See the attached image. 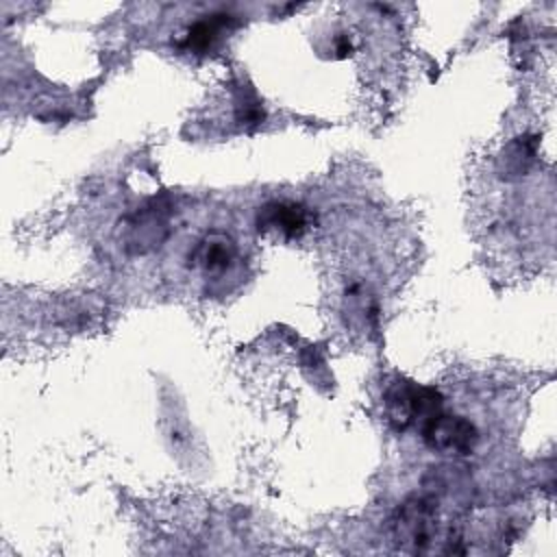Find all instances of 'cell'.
I'll list each match as a JSON object with an SVG mask.
<instances>
[{"instance_id": "cell-3", "label": "cell", "mask_w": 557, "mask_h": 557, "mask_svg": "<svg viewBox=\"0 0 557 557\" xmlns=\"http://www.w3.org/2000/svg\"><path fill=\"white\" fill-rule=\"evenodd\" d=\"M422 440L433 450L466 455L474 448L479 431L470 420L461 416H446L440 411L422 422Z\"/></svg>"}, {"instance_id": "cell-6", "label": "cell", "mask_w": 557, "mask_h": 557, "mask_svg": "<svg viewBox=\"0 0 557 557\" xmlns=\"http://www.w3.org/2000/svg\"><path fill=\"white\" fill-rule=\"evenodd\" d=\"M233 24L231 15H213L211 20H205V22H196L187 35H185V41L183 46L196 54H202L207 50L213 48V44L218 41L222 28H228Z\"/></svg>"}, {"instance_id": "cell-4", "label": "cell", "mask_w": 557, "mask_h": 557, "mask_svg": "<svg viewBox=\"0 0 557 557\" xmlns=\"http://www.w3.org/2000/svg\"><path fill=\"white\" fill-rule=\"evenodd\" d=\"M309 226V213L300 202L272 200L257 213V228L285 239L300 237Z\"/></svg>"}, {"instance_id": "cell-1", "label": "cell", "mask_w": 557, "mask_h": 557, "mask_svg": "<svg viewBox=\"0 0 557 557\" xmlns=\"http://www.w3.org/2000/svg\"><path fill=\"white\" fill-rule=\"evenodd\" d=\"M394 537L396 544L424 553L437 537V507L431 498H411L400 505L394 518Z\"/></svg>"}, {"instance_id": "cell-2", "label": "cell", "mask_w": 557, "mask_h": 557, "mask_svg": "<svg viewBox=\"0 0 557 557\" xmlns=\"http://www.w3.org/2000/svg\"><path fill=\"white\" fill-rule=\"evenodd\" d=\"M387 418L405 429L411 422H426L442 411V396L433 387H422L416 383H394L385 396Z\"/></svg>"}, {"instance_id": "cell-5", "label": "cell", "mask_w": 557, "mask_h": 557, "mask_svg": "<svg viewBox=\"0 0 557 557\" xmlns=\"http://www.w3.org/2000/svg\"><path fill=\"white\" fill-rule=\"evenodd\" d=\"M237 257V246L231 235L213 231L207 233L198 244L194 246L189 261L194 268H198L205 274H222L226 272Z\"/></svg>"}]
</instances>
